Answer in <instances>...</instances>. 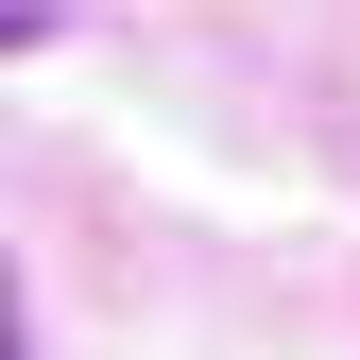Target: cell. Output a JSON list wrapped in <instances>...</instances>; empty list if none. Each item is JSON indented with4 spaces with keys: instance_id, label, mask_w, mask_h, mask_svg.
<instances>
[{
    "instance_id": "cell-1",
    "label": "cell",
    "mask_w": 360,
    "mask_h": 360,
    "mask_svg": "<svg viewBox=\"0 0 360 360\" xmlns=\"http://www.w3.org/2000/svg\"><path fill=\"white\" fill-rule=\"evenodd\" d=\"M0 360H34V309H18V257H0Z\"/></svg>"
},
{
    "instance_id": "cell-2",
    "label": "cell",
    "mask_w": 360,
    "mask_h": 360,
    "mask_svg": "<svg viewBox=\"0 0 360 360\" xmlns=\"http://www.w3.org/2000/svg\"><path fill=\"white\" fill-rule=\"evenodd\" d=\"M34 34H52V0H0V52H34Z\"/></svg>"
}]
</instances>
